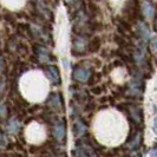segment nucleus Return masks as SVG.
Wrapping results in <instances>:
<instances>
[{"label": "nucleus", "instance_id": "f257e3e1", "mask_svg": "<svg viewBox=\"0 0 157 157\" xmlns=\"http://www.w3.org/2000/svg\"><path fill=\"white\" fill-rule=\"evenodd\" d=\"M92 71L91 69H89L87 66H83L80 64H77L75 67H73V72H72V79L77 83L80 84H84L90 82V79L92 77Z\"/></svg>", "mask_w": 157, "mask_h": 157}, {"label": "nucleus", "instance_id": "f03ea898", "mask_svg": "<svg viewBox=\"0 0 157 157\" xmlns=\"http://www.w3.org/2000/svg\"><path fill=\"white\" fill-rule=\"evenodd\" d=\"M89 40L86 36H77L72 41V55L75 57H80V56L86 55L89 51Z\"/></svg>", "mask_w": 157, "mask_h": 157}, {"label": "nucleus", "instance_id": "7ed1b4c3", "mask_svg": "<svg viewBox=\"0 0 157 157\" xmlns=\"http://www.w3.org/2000/svg\"><path fill=\"white\" fill-rule=\"evenodd\" d=\"M32 50H33L34 56L37 57V60H38L39 63L50 65V63L53 60L51 52L48 51V48H47L45 45H41V44H36L34 46L32 47Z\"/></svg>", "mask_w": 157, "mask_h": 157}, {"label": "nucleus", "instance_id": "20e7f679", "mask_svg": "<svg viewBox=\"0 0 157 157\" xmlns=\"http://www.w3.org/2000/svg\"><path fill=\"white\" fill-rule=\"evenodd\" d=\"M52 135L58 143H63L66 138V123L64 119L55 121L52 126Z\"/></svg>", "mask_w": 157, "mask_h": 157}, {"label": "nucleus", "instance_id": "39448f33", "mask_svg": "<svg viewBox=\"0 0 157 157\" xmlns=\"http://www.w3.org/2000/svg\"><path fill=\"white\" fill-rule=\"evenodd\" d=\"M44 72L46 75L47 79L53 84V85H60L62 84V77H60V72L58 66H56L53 64H50L44 67Z\"/></svg>", "mask_w": 157, "mask_h": 157}, {"label": "nucleus", "instance_id": "423d86ee", "mask_svg": "<svg viewBox=\"0 0 157 157\" xmlns=\"http://www.w3.org/2000/svg\"><path fill=\"white\" fill-rule=\"evenodd\" d=\"M46 105L53 111H59L63 108V97L59 92H51L46 99Z\"/></svg>", "mask_w": 157, "mask_h": 157}, {"label": "nucleus", "instance_id": "0eeeda50", "mask_svg": "<svg viewBox=\"0 0 157 157\" xmlns=\"http://www.w3.org/2000/svg\"><path fill=\"white\" fill-rule=\"evenodd\" d=\"M137 33H138V37L142 38V40H149L150 37V30L148 27V25L144 23L143 20H137Z\"/></svg>", "mask_w": 157, "mask_h": 157}, {"label": "nucleus", "instance_id": "6e6552de", "mask_svg": "<svg viewBox=\"0 0 157 157\" xmlns=\"http://www.w3.org/2000/svg\"><path fill=\"white\" fill-rule=\"evenodd\" d=\"M86 130L87 128L86 124L84 123V121L80 119V118H77L73 123V134H75V136L76 137H82V136L86 134Z\"/></svg>", "mask_w": 157, "mask_h": 157}, {"label": "nucleus", "instance_id": "1a4fd4ad", "mask_svg": "<svg viewBox=\"0 0 157 157\" xmlns=\"http://www.w3.org/2000/svg\"><path fill=\"white\" fill-rule=\"evenodd\" d=\"M142 13L145 18H152L155 14V5L150 0H144L142 2Z\"/></svg>", "mask_w": 157, "mask_h": 157}, {"label": "nucleus", "instance_id": "9d476101", "mask_svg": "<svg viewBox=\"0 0 157 157\" xmlns=\"http://www.w3.org/2000/svg\"><path fill=\"white\" fill-rule=\"evenodd\" d=\"M141 80H132L128 85V94H130L132 97H140L143 92V89H141Z\"/></svg>", "mask_w": 157, "mask_h": 157}, {"label": "nucleus", "instance_id": "9b49d317", "mask_svg": "<svg viewBox=\"0 0 157 157\" xmlns=\"http://www.w3.org/2000/svg\"><path fill=\"white\" fill-rule=\"evenodd\" d=\"M6 129H7V132H10V134H18L19 130H20V122H19V119L16 117H12L7 119Z\"/></svg>", "mask_w": 157, "mask_h": 157}, {"label": "nucleus", "instance_id": "f8f14e48", "mask_svg": "<svg viewBox=\"0 0 157 157\" xmlns=\"http://www.w3.org/2000/svg\"><path fill=\"white\" fill-rule=\"evenodd\" d=\"M142 134L140 131H136L134 135H131V140H129L126 143V147L131 150H136L140 145H141Z\"/></svg>", "mask_w": 157, "mask_h": 157}, {"label": "nucleus", "instance_id": "ddd939ff", "mask_svg": "<svg viewBox=\"0 0 157 157\" xmlns=\"http://www.w3.org/2000/svg\"><path fill=\"white\" fill-rule=\"evenodd\" d=\"M102 48V38L101 37H94L89 45V52L90 53H97Z\"/></svg>", "mask_w": 157, "mask_h": 157}, {"label": "nucleus", "instance_id": "4468645a", "mask_svg": "<svg viewBox=\"0 0 157 157\" xmlns=\"http://www.w3.org/2000/svg\"><path fill=\"white\" fill-rule=\"evenodd\" d=\"M92 92H94V94H103V89L99 86H94V89H92Z\"/></svg>", "mask_w": 157, "mask_h": 157}, {"label": "nucleus", "instance_id": "2eb2a0df", "mask_svg": "<svg viewBox=\"0 0 157 157\" xmlns=\"http://www.w3.org/2000/svg\"><path fill=\"white\" fill-rule=\"evenodd\" d=\"M151 48L154 51H157V37L154 38V39H151Z\"/></svg>", "mask_w": 157, "mask_h": 157}, {"label": "nucleus", "instance_id": "dca6fc26", "mask_svg": "<svg viewBox=\"0 0 157 157\" xmlns=\"http://www.w3.org/2000/svg\"><path fill=\"white\" fill-rule=\"evenodd\" d=\"M150 157H157V145L150 150Z\"/></svg>", "mask_w": 157, "mask_h": 157}, {"label": "nucleus", "instance_id": "f3484780", "mask_svg": "<svg viewBox=\"0 0 157 157\" xmlns=\"http://www.w3.org/2000/svg\"><path fill=\"white\" fill-rule=\"evenodd\" d=\"M152 130L155 131V134L157 135V117L155 118V121H154V125H152Z\"/></svg>", "mask_w": 157, "mask_h": 157}, {"label": "nucleus", "instance_id": "a211bd4d", "mask_svg": "<svg viewBox=\"0 0 157 157\" xmlns=\"http://www.w3.org/2000/svg\"><path fill=\"white\" fill-rule=\"evenodd\" d=\"M154 27H155V31L157 32V17L155 18V20H154Z\"/></svg>", "mask_w": 157, "mask_h": 157}, {"label": "nucleus", "instance_id": "6ab92c4d", "mask_svg": "<svg viewBox=\"0 0 157 157\" xmlns=\"http://www.w3.org/2000/svg\"><path fill=\"white\" fill-rule=\"evenodd\" d=\"M67 2H73V1H77V0H66Z\"/></svg>", "mask_w": 157, "mask_h": 157}]
</instances>
